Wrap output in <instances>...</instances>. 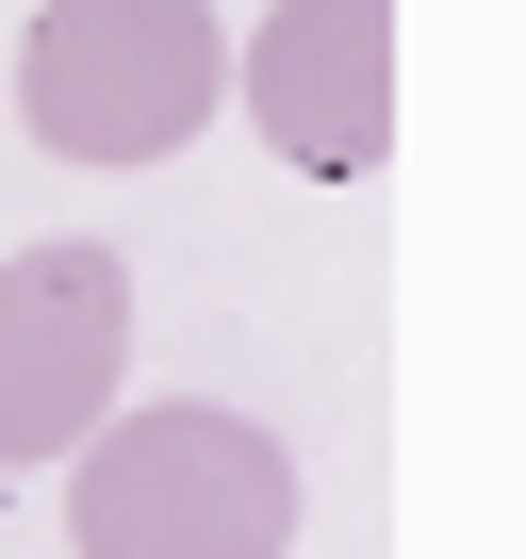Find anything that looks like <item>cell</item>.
<instances>
[{"mask_svg": "<svg viewBox=\"0 0 526 559\" xmlns=\"http://www.w3.org/2000/svg\"><path fill=\"white\" fill-rule=\"evenodd\" d=\"M67 526H83V559H280L297 461H280V428H247L214 395H148L67 444Z\"/></svg>", "mask_w": 526, "mask_h": 559, "instance_id": "obj_1", "label": "cell"}, {"mask_svg": "<svg viewBox=\"0 0 526 559\" xmlns=\"http://www.w3.org/2000/svg\"><path fill=\"white\" fill-rule=\"evenodd\" d=\"M230 50L198 0H34V50H17V116L67 165H165L214 116Z\"/></svg>", "mask_w": 526, "mask_h": 559, "instance_id": "obj_2", "label": "cell"}, {"mask_svg": "<svg viewBox=\"0 0 526 559\" xmlns=\"http://www.w3.org/2000/svg\"><path fill=\"white\" fill-rule=\"evenodd\" d=\"M132 379V263L99 230H50L0 263V461H67Z\"/></svg>", "mask_w": 526, "mask_h": 559, "instance_id": "obj_3", "label": "cell"}, {"mask_svg": "<svg viewBox=\"0 0 526 559\" xmlns=\"http://www.w3.org/2000/svg\"><path fill=\"white\" fill-rule=\"evenodd\" d=\"M247 132L313 181H362L395 148V0H280L247 34Z\"/></svg>", "mask_w": 526, "mask_h": 559, "instance_id": "obj_4", "label": "cell"}]
</instances>
